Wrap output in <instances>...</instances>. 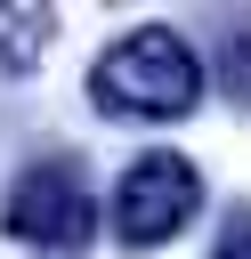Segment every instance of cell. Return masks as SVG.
<instances>
[{
  "mask_svg": "<svg viewBox=\"0 0 251 259\" xmlns=\"http://www.w3.org/2000/svg\"><path fill=\"white\" fill-rule=\"evenodd\" d=\"M211 259H251V210H227V227H219Z\"/></svg>",
  "mask_w": 251,
  "mask_h": 259,
  "instance_id": "cell-5",
  "label": "cell"
},
{
  "mask_svg": "<svg viewBox=\"0 0 251 259\" xmlns=\"http://www.w3.org/2000/svg\"><path fill=\"white\" fill-rule=\"evenodd\" d=\"M194 210H202V170L186 154H138L113 178V243H130V251L170 243Z\"/></svg>",
  "mask_w": 251,
  "mask_h": 259,
  "instance_id": "cell-3",
  "label": "cell"
},
{
  "mask_svg": "<svg viewBox=\"0 0 251 259\" xmlns=\"http://www.w3.org/2000/svg\"><path fill=\"white\" fill-rule=\"evenodd\" d=\"M89 97L113 121H178L202 105V57L170 24H138L89 65Z\"/></svg>",
  "mask_w": 251,
  "mask_h": 259,
  "instance_id": "cell-1",
  "label": "cell"
},
{
  "mask_svg": "<svg viewBox=\"0 0 251 259\" xmlns=\"http://www.w3.org/2000/svg\"><path fill=\"white\" fill-rule=\"evenodd\" d=\"M0 227L8 243L40 251V259H81L97 243V194H89V170L73 154H49V162H24L8 202H0Z\"/></svg>",
  "mask_w": 251,
  "mask_h": 259,
  "instance_id": "cell-2",
  "label": "cell"
},
{
  "mask_svg": "<svg viewBox=\"0 0 251 259\" xmlns=\"http://www.w3.org/2000/svg\"><path fill=\"white\" fill-rule=\"evenodd\" d=\"M49 40H57V8L0 0V81H24V73H40Z\"/></svg>",
  "mask_w": 251,
  "mask_h": 259,
  "instance_id": "cell-4",
  "label": "cell"
}]
</instances>
